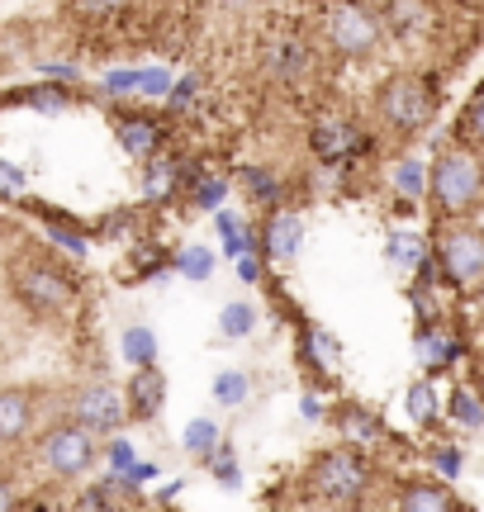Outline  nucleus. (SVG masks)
Here are the masks:
<instances>
[{"mask_svg":"<svg viewBox=\"0 0 484 512\" xmlns=\"http://www.w3.org/2000/svg\"><path fill=\"white\" fill-rule=\"evenodd\" d=\"M309 494L333 503V508H361L371 498L375 484V460L361 451V446H328L318 451L314 465H309Z\"/></svg>","mask_w":484,"mask_h":512,"instance_id":"2","label":"nucleus"},{"mask_svg":"<svg viewBox=\"0 0 484 512\" xmlns=\"http://www.w3.org/2000/svg\"><path fill=\"white\" fill-rule=\"evenodd\" d=\"M67 100H72V95L62 91V86H34V91H29V105L43 110V114H62L67 110Z\"/></svg>","mask_w":484,"mask_h":512,"instance_id":"42","label":"nucleus"},{"mask_svg":"<svg viewBox=\"0 0 484 512\" xmlns=\"http://www.w3.org/2000/svg\"><path fill=\"white\" fill-rule=\"evenodd\" d=\"M299 356H304V366H309V370L328 375V370L337 366V356H342V342H337L333 332L309 328V332H304V347H299Z\"/></svg>","mask_w":484,"mask_h":512,"instance_id":"28","label":"nucleus"},{"mask_svg":"<svg viewBox=\"0 0 484 512\" xmlns=\"http://www.w3.org/2000/svg\"><path fill=\"white\" fill-rule=\"evenodd\" d=\"M124 399H129V418L133 422H157V418H162V408H167V375H162L157 366H152V370H133Z\"/></svg>","mask_w":484,"mask_h":512,"instance_id":"14","label":"nucleus"},{"mask_svg":"<svg viewBox=\"0 0 484 512\" xmlns=\"http://www.w3.org/2000/svg\"><path fill=\"white\" fill-rule=\"evenodd\" d=\"M214 228H219V242H224L228 261H242V256L261 252V242H252V228H247V219H242L238 209H219V214H214Z\"/></svg>","mask_w":484,"mask_h":512,"instance_id":"24","label":"nucleus"},{"mask_svg":"<svg viewBox=\"0 0 484 512\" xmlns=\"http://www.w3.org/2000/svg\"><path fill=\"white\" fill-rule=\"evenodd\" d=\"M242 195L252 204H261V209H271V214H280V204H285V181L276 176V166H261V162H252V166H242Z\"/></svg>","mask_w":484,"mask_h":512,"instance_id":"20","label":"nucleus"},{"mask_svg":"<svg viewBox=\"0 0 484 512\" xmlns=\"http://www.w3.org/2000/svg\"><path fill=\"white\" fill-rule=\"evenodd\" d=\"M176 190H186V166L171 152H157L148 166H143V200L148 204H167Z\"/></svg>","mask_w":484,"mask_h":512,"instance_id":"17","label":"nucleus"},{"mask_svg":"<svg viewBox=\"0 0 484 512\" xmlns=\"http://www.w3.org/2000/svg\"><path fill=\"white\" fill-rule=\"evenodd\" d=\"M0 512H19V489L10 479H0Z\"/></svg>","mask_w":484,"mask_h":512,"instance_id":"47","label":"nucleus"},{"mask_svg":"<svg viewBox=\"0 0 484 512\" xmlns=\"http://www.w3.org/2000/svg\"><path fill=\"white\" fill-rule=\"evenodd\" d=\"M333 418H337V432H347L352 441H380L385 437L380 418H375L371 408H361V403H342Z\"/></svg>","mask_w":484,"mask_h":512,"instance_id":"29","label":"nucleus"},{"mask_svg":"<svg viewBox=\"0 0 484 512\" xmlns=\"http://www.w3.org/2000/svg\"><path fill=\"white\" fill-rule=\"evenodd\" d=\"M390 185L399 204H423L432 190V162H418V157H399L390 166Z\"/></svg>","mask_w":484,"mask_h":512,"instance_id":"21","label":"nucleus"},{"mask_svg":"<svg viewBox=\"0 0 484 512\" xmlns=\"http://www.w3.org/2000/svg\"><path fill=\"white\" fill-rule=\"evenodd\" d=\"M214 266H219V256L209 252V247H200V242H190V247H181V252H176V275H186L190 285H205V280H214Z\"/></svg>","mask_w":484,"mask_h":512,"instance_id":"33","label":"nucleus"},{"mask_svg":"<svg viewBox=\"0 0 484 512\" xmlns=\"http://www.w3.org/2000/svg\"><path fill=\"white\" fill-rule=\"evenodd\" d=\"M385 512H466V503L437 479H404L390 494Z\"/></svg>","mask_w":484,"mask_h":512,"instance_id":"10","label":"nucleus"},{"mask_svg":"<svg viewBox=\"0 0 484 512\" xmlns=\"http://www.w3.org/2000/svg\"><path fill=\"white\" fill-rule=\"evenodd\" d=\"M24 185V171L15 162H0V190H19Z\"/></svg>","mask_w":484,"mask_h":512,"instance_id":"46","label":"nucleus"},{"mask_svg":"<svg viewBox=\"0 0 484 512\" xmlns=\"http://www.w3.org/2000/svg\"><path fill=\"white\" fill-rule=\"evenodd\" d=\"M186 195L195 209H205V214H219L228 204V176L219 171H200V176H190L186 181Z\"/></svg>","mask_w":484,"mask_h":512,"instance_id":"26","label":"nucleus"},{"mask_svg":"<svg viewBox=\"0 0 484 512\" xmlns=\"http://www.w3.org/2000/svg\"><path fill=\"white\" fill-rule=\"evenodd\" d=\"M252 394H257V384H252V375L238 366H228L214 375V384H209V399L219 403L224 413H238V408H247L252 403Z\"/></svg>","mask_w":484,"mask_h":512,"instance_id":"22","label":"nucleus"},{"mask_svg":"<svg viewBox=\"0 0 484 512\" xmlns=\"http://www.w3.org/2000/svg\"><path fill=\"white\" fill-rule=\"evenodd\" d=\"M404 413H409L418 427H432L437 413H447V394H437L428 380H418L409 394H404Z\"/></svg>","mask_w":484,"mask_h":512,"instance_id":"30","label":"nucleus"},{"mask_svg":"<svg viewBox=\"0 0 484 512\" xmlns=\"http://www.w3.org/2000/svg\"><path fill=\"white\" fill-rule=\"evenodd\" d=\"M309 67H314V53H309V43L299 34H285L271 43V53H266V76L285 86V91H299L304 81H309Z\"/></svg>","mask_w":484,"mask_h":512,"instance_id":"11","label":"nucleus"},{"mask_svg":"<svg viewBox=\"0 0 484 512\" xmlns=\"http://www.w3.org/2000/svg\"><path fill=\"white\" fill-rule=\"evenodd\" d=\"M456 128H461V138H456V143H466V147H475V152H484V81L475 86V95L466 100V110H461Z\"/></svg>","mask_w":484,"mask_h":512,"instance_id":"34","label":"nucleus"},{"mask_svg":"<svg viewBox=\"0 0 484 512\" xmlns=\"http://www.w3.org/2000/svg\"><path fill=\"white\" fill-rule=\"evenodd\" d=\"M299 247H304V219H299V209H280L266 219V233H261V256H271V261H295Z\"/></svg>","mask_w":484,"mask_h":512,"instance_id":"15","label":"nucleus"},{"mask_svg":"<svg viewBox=\"0 0 484 512\" xmlns=\"http://www.w3.org/2000/svg\"><path fill=\"white\" fill-rule=\"evenodd\" d=\"M432 209L442 223L475 219L484 209V152L466 143H447L432 157Z\"/></svg>","mask_w":484,"mask_h":512,"instance_id":"1","label":"nucleus"},{"mask_svg":"<svg viewBox=\"0 0 484 512\" xmlns=\"http://www.w3.org/2000/svg\"><path fill=\"white\" fill-rule=\"evenodd\" d=\"M309 143H314V152L328 166H342V162H352V157H361L371 138H366V128L356 124V119H347V114H323V119H314Z\"/></svg>","mask_w":484,"mask_h":512,"instance_id":"9","label":"nucleus"},{"mask_svg":"<svg viewBox=\"0 0 484 512\" xmlns=\"http://www.w3.org/2000/svg\"><path fill=\"white\" fill-rule=\"evenodd\" d=\"M209 475H214V484H224L228 494H238V489H242V465H238L233 441H224V446L209 456Z\"/></svg>","mask_w":484,"mask_h":512,"instance_id":"35","label":"nucleus"},{"mask_svg":"<svg viewBox=\"0 0 484 512\" xmlns=\"http://www.w3.org/2000/svg\"><path fill=\"white\" fill-rule=\"evenodd\" d=\"M95 460H100V437L86 432L81 422H57L43 432L38 441V465L48 470L53 479H81L95 470Z\"/></svg>","mask_w":484,"mask_h":512,"instance_id":"7","label":"nucleus"},{"mask_svg":"<svg viewBox=\"0 0 484 512\" xmlns=\"http://www.w3.org/2000/svg\"><path fill=\"white\" fill-rule=\"evenodd\" d=\"M233 271H238L242 285H257V280H261V252L242 256V261H233Z\"/></svg>","mask_w":484,"mask_h":512,"instance_id":"45","label":"nucleus"},{"mask_svg":"<svg viewBox=\"0 0 484 512\" xmlns=\"http://www.w3.org/2000/svg\"><path fill=\"white\" fill-rule=\"evenodd\" d=\"M119 356H124L133 370H152L157 356H162V342H157V332H152L148 323H129V328L119 332Z\"/></svg>","mask_w":484,"mask_h":512,"instance_id":"23","label":"nucleus"},{"mask_svg":"<svg viewBox=\"0 0 484 512\" xmlns=\"http://www.w3.org/2000/svg\"><path fill=\"white\" fill-rule=\"evenodd\" d=\"M385 256H390L394 271L404 275H423V266L432 261V238L423 233H413V228H399L390 242H385Z\"/></svg>","mask_w":484,"mask_h":512,"instance_id":"18","label":"nucleus"},{"mask_svg":"<svg viewBox=\"0 0 484 512\" xmlns=\"http://www.w3.org/2000/svg\"><path fill=\"white\" fill-rule=\"evenodd\" d=\"M375 114H380V124L390 128L394 138H418L437 119V91H432L428 76L394 72L375 91Z\"/></svg>","mask_w":484,"mask_h":512,"instance_id":"4","label":"nucleus"},{"mask_svg":"<svg viewBox=\"0 0 484 512\" xmlns=\"http://www.w3.org/2000/svg\"><path fill=\"white\" fill-rule=\"evenodd\" d=\"M43 72L57 76V81H76V76H81L76 67H67V62H43Z\"/></svg>","mask_w":484,"mask_h":512,"instance_id":"49","label":"nucleus"},{"mask_svg":"<svg viewBox=\"0 0 484 512\" xmlns=\"http://www.w3.org/2000/svg\"><path fill=\"white\" fill-rule=\"evenodd\" d=\"M157 475H162V465H157V460H143V456H138V465H133L129 475H119V479H124L133 494H138V489H143V484H152Z\"/></svg>","mask_w":484,"mask_h":512,"instance_id":"44","label":"nucleus"},{"mask_svg":"<svg viewBox=\"0 0 484 512\" xmlns=\"http://www.w3.org/2000/svg\"><path fill=\"white\" fill-rule=\"evenodd\" d=\"M114 138H119V147L129 152L133 162H152L162 152V124L148 119V114H119L114 119Z\"/></svg>","mask_w":484,"mask_h":512,"instance_id":"16","label":"nucleus"},{"mask_svg":"<svg viewBox=\"0 0 484 512\" xmlns=\"http://www.w3.org/2000/svg\"><path fill=\"white\" fill-rule=\"evenodd\" d=\"M38 399L34 389H0V446H24L34 437Z\"/></svg>","mask_w":484,"mask_h":512,"instance_id":"13","label":"nucleus"},{"mask_svg":"<svg viewBox=\"0 0 484 512\" xmlns=\"http://www.w3.org/2000/svg\"><path fill=\"white\" fill-rule=\"evenodd\" d=\"M447 418L456 422V427H466V432L484 427V399L475 394V384H461V389H451V394H447Z\"/></svg>","mask_w":484,"mask_h":512,"instance_id":"31","label":"nucleus"},{"mask_svg":"<svg viewBox=\"0 0 484 512\" xmlns=\"http://www.w3.org/2000/svg\"><path fill=\"white\" fill-rule=\"evenodd\" d=\"M181 489H186V479H167V484L157 489V498H162V503H171V498L181 494Z\"/></svg>","mask_w":484,"mask_h":512,"instance_id":"50","label":"nucleus"},{"mask_svg":"<svg viewBox=\"0 0 484 512\" xmlns=\"http://www.w3.org/2000/svg\"><path fill=\"white\" fill-rule=\"evenodd\" d=\"M72 422H81V427L95 432V437H119V432H124V422H133L124 389L110 384V380L81 384V389L72 394Z\"/></svg>","mask_w":484,"mask_h":512,"instance_id":"8","label":"nucleus"},{"mask_svg":"<svg viewBox=\"0 0 484 512\" xmlns=\"http://www.w3.org/2000/svg\"><path fill=\"white\" fill-rule=\"evenodd\" d=\"M299 413H304L309 422L323 418V403H318V394H299Z\"/></svg>","mask_w":484,"mask_h":512,"instance_id":"48","label":"nucleus"},{"mask_svg":"<svg viewBox=\"0 0 484 512\" xmlns=\"http://www.w3.org/2000/svg\"><path fill=\"white\" fill-rule=\"evenodd\" d=\"M138 81H143V67H119V72H105L100 91L105 95H138Z\"/></svg>","mask_w":484,"mask_h":512,"instance_id":"41","label":"nucleus"},{"mask_svg":"<svg viewBox=\"0 0 484 512\" xmlns=\"http://www.w3.org/2000/svg\"><path fill=\"white\" fill-rule=\"evenodd\" d=\"M428 465L442 479H461V470H466V456H461V446H432V451H428Z\"/></svg>","mask_w":484,"mask_h":512,"instance_id":"38","label":"nucleus"},{"mask_svg":"<svg viewBox=\"0 0 484 512\" xmlns=\"http://www.w3.org/2000/svg\"><path fill=\"white\" fill-rule=\"evenodd\" d=\"M257 323H261V309L257 304H247V299H233V304L219 309V337H224V342H242V337H252Z\"/></svg>","mask_w":484,"mask_h":512,"instance_id":"27","label":"nucleus"},{"mask_svg":"<svg viewBox=\"0 0 484 512\" xmlns=\"http://www.w3.org/2000/svg\"><path fill=\"white\" fill-rule=\"evenodd\" d=\"M34 214H43V223H48V233H53V242L62 247V252H72V256H86V233L76 228V223H67L62 214H53V209H43L38 200H24Z\"/></svg>","mask_w":484,"mask_h":512,"instance_id":"32","label":"nucleus"},{"mask_svg":"<svg viewBox=\"0 0 484 512\" xmlns=\"http://www.w3.org/2000/svg\"><path fill=\"white\" fill-rule=\"evenodd\" d=\"M10 285L34 318H62L76 304V275L48 256H19L10 266Z\"/></svg>","mask_w":484,"mask_h":512,"instance_id":"5","label":"nucleus"},{"mask_svg":"<svg viewBox=\"0 0 484 512\" xmlns=\"http://www.w3.org/2000/svg\"><path fill=\"white\" fill-rule=\"evenodd\" d=\"M413 351H418V361H423L428 375H442V370H451L461 356H466V337L442 328V323H423L418 337H413Z\"/></svg>","mask_w":484,"mask_h":512,"instance_id":"12","label":"nucleus"},{"mask_svg":"<svg viewBox=\"0 0 484 512\" xmlns=\"http://www.w3.org/2000/svg\"><path fill=\"white\" fill-rule=\"evenodd\" d=\"M475 394L484 399V356H475Z\"/></svg>","mask_w":484,"mask_h":512,"instance_id":"51","label":"nucleus"},{"mask_svg":"<svg viewBox=\"0 0 484 512\" xmlns=\"http://www.w3.org/2000/svg\"><path fill=\"white\" fill-rule=\"evenodd\" d=\"M385 34L394 38H404L409 43L413 34H428L432 29V10H428V0H385Z\"/></svg>","mask_w":484,"mask_h":512,"instance_id":"19","label":"nucleus"},{"mask_svg":"<svg viewBox=\"0 0 484 512\" xmlns=\"http://www.w3.org/2000/svg\"><path fill=\"white\" fill-rule=\"evenodd\" d=\"M195 95H200V76L186 72L181 81H176V86H171L167 105H171V110H186V105H195Z\"/></svg>","mask_w":484,"mask_h":512,"instance_id":"43","label":"nucleus"},{"mask_svg":"<svg viewBox=\"0 0 484 512\" xmlns=\"http://www.w3.org/2000/svg\"><path fill=\"white\" fill-rule=\"evenodd\" d=\"M171 86H176V76L167 67H143V81H138V95L143 100H167Z\"/></svg>","mask_w":484,"mask_h":512,"instance_id":"39","label":"nucleus"},{"mask_svg":"<svg viewBox=\"0 0 484 512\" xmlns=\"http://www.w3.org/2000/svg\"><path fill=\"white\" fill-rule=\"evenodd\" d=\"M124 494H114L110 484L100 479V484H91V489H81L72 503V512H124V503H119Z\"/></svg>","mask_w":484,"mask_h":512,"instance_id":"36","label":"nucleus"},{"mask_svg":"<svg viewBox=\"0 0 484 512\" xmlns=\"http://www.w3.org/2000/svg\"><path fill=\"white\" fill-rule=\"evenodd\" d=\"M224 441H228L224 427H219L214 418H190L186 432H181V451H186L190 460H205V465H209V456H214Z\"/></svg>","mask_w":484,"mask_h":512,"instance_id":"25","label":"nucleus"},{"mask_svg":"<svg viewBox=\"0 0 484 512\" xmlns=\"http://www.w3.org/2000/svg\"><path fill=\"white\" fill-rule=\"evenodd\" d=\"M323 38H328V48L337 57H347V62H371L380 57L385 48V19L366 10L361 0H333L328 10H323Z\"/></svg>","mask_w":484,"mask_h":512,"instance_id":"6","label":"nucleus"},{"mask_svg":"<svg viewBox=\"0 0 484 512\" xmlns=\"http://www.w3.org/2000/svg\"><path fill=\"white\" fill-rule=\"evenodd\" d=\"M432 261H437V280L451 294H480L484 290V228L475 219L437 223Z\"/></svg>","mask_w":484,"mask_h":512,"instance_id":"3","label":"nucleus"},{"mask_svg":"<svg viewBox=\"0 0 484 512\" xmlns=\"http://www.w3.org/2000/svg\"><path fill=\"white\" fill-rule=\"evenodd\" d=\"M124 10H129V0H72V15L76 19H91V24L124 15Z\"/></svg>","mask_w":484,"mask_h":512,"instance_id":"37","label":"nucleus"},{"mask_svg":"<svg viewBox=\"0 0 484 512\" xmlns=\"http://www.w3.org/2000/svg\"><path fill=\"white\" fill-rule=\"evenodd\" d=\"M105 460H110V475H129L133 465H138V451H133V441L119 432V437H110V446H105Z\"/></svg>","mask_w":484,"mask_h":512,"instance_id":"40","label":"nucleus"}]
</instances>
